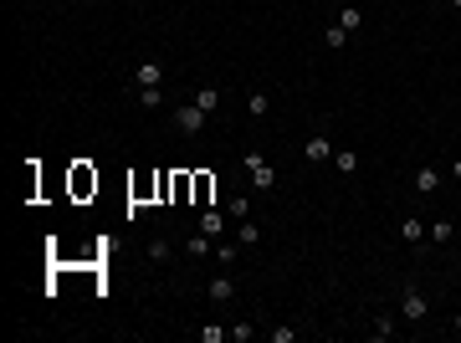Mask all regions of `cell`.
<instances>
[{"label": "cell", "mask_w": 461, "mask_h": 343, "mask_svg": "<svg viewBox=\"0 0 461 343\" xmlns=\"http://www.w3.org/2000/svg\"><path fill=\"white\" fill-rule=\"evenodd\" d=\"M400 318L405 323H426L430 318V297L420 292V287H405V292H400Z\"/></svg>", "instance_id": "6da1fadb"}, {"label": "cell", "mask_w": 461, "mask_h": 343, "mask_svg": "<svg viewBox=\"0 0 461 343\" xmlns=\"http://www.w3.org/2000/svg\"><path fill=\"white\" fill-rule=\"evenodd\" d=\"M241 164H246V179H252L256 190H272V184H277V169H272L267 159H261V154H246Z\"/></svg>", "instance_id": "7a4b0ae2"}, {"label": "cell", "mask_w": 461, "mask_h": 343, "mask_svg": "<svg viewBox=\"0 0 461 343\" xmlns=\"http://www.w3.org/2000/svg\"><path fill=\"white\" fill-rule=\"evenodd\" d=\"M205 108H195V103H180V108H175V128H180V134H200V128H205Z\"/></svg>", "instance_id": "3957f363"}, {"label": "cell", "mask_w": 461, "mask_h": 343, "mask_svg": "<svg viewBox=\"0 0 461 343\" xmlns=\"http://www.w3.org/2000/svg\"><path fill=\"white\" fill-rule=\"evenodd\" d=\"M302 159H308V164H328V159H333V143H328V134H313L308 143H302Z\"/></svg>", "instance_id": "277c9868"}, {"label": "cell", "mask_w": 461, "mask_h": 343, "mask_svg": "<svg viewBox=\"0 0 461 343\" xmlns=\"http://www.w3.org/2000/svg\"><path fill=\"white\" fill-rule=\"evenodd\" d=\"M441 179H446V175H441L436 164H420V169H415V190H420V195H436Z\"/></svg>", "instance_id": "5b68a950"}, {"label": "cell", "mask_w": 461, "mask_h": 343, "mask_svg": "<svg viewBox=\"0 0 461 343\" xmlns=\"http://www.w3.org/2000/svg\"><path fill=\"white\" fill-rule=\"evenodd\" d=\"M159 82H164L159 62H139V67H134V87H159Z\"/></svg>", "instance_id": "8992f818"}, {"label": "cell", "mask_w": 461, "mask_h": 343, "mask_svg": "<svg viewBox=\"0 0 461 343\" xmlns=\"http://www.w3.org/2000/svg\"><path fill=\"white\" fill-rule=\"evenodd\" d=\"M226 220H231L226 210H200V231H205V236H216V241L226 236Z\"/></svg>", "instance_id": "52a82bcc"}, {"label": "cell", "mask_w": 461, "mask_h": 343, "mask_svg": "<svg viewBox=\"0 0 461 343\" xmlns=\"http://www.w3.org/2000/svg\"><path fill=\"white\" fill-rule=\"evenodd\" d=\"M205 292H210V302L220 308V302H231V297H236V282H231V276H210Z\"/></svg>", "instance_id": "ba28073f"}, {"label": "cell", "mask_w": 461, "mask_h": 343, "mask_svg": "<svg viewBox=\"0 0 461 343\" xmlns=\"http://www.w3.org/2000/svg\"><path fill=\"white\" fill-rule=\"evenodd\" d=\"M210 252H216V236H205V231H195L184 241V256H210Z\"/></svg>", "instance_id": "9c48e42d"}, {"label": "cell", "mask_w": 461, "mask_h": 343, "mask_svg": "<svg viewBox=\"0 0 461 343\" xmlns=\"http://www.w3.org/2000/svg\"><path fill=\"white\" fill-rule=\"evenodd\" d=\"M400 241H410V246L426 241V226H420V216H405V220H400Z\"/></svg>", "instance_id": "30bf717a"}, {"label": "cell", "mask_w": 461, "mask_h": 343, "mask_svg": "<svg viewBox=\"0 0 461 343\" xmlns=\"http://www.w3.org/2000/svg\"><path fill=\"white\" fill-rule=\"evenodd\" d=\"M246 113H252V118H267V113H272V98H267L261 87H256V92H246Z\"/></svg>", "instance_id": "8fae6325"}, {"label": "cell", "mask_w": 461, "mask_h": 343, "mask_svg": "<svg viewBox=\"0 0 461 343\" xmlns=\"http://www.w3.org/2000/svg\"><path fill=\"white\" fill-rule=\"evenodd\" d=\"M338 26H344V31L354 36V31L364 26V10H359V6H338Z\"/></svg>", "instance_id": "7c38bea8"}, {"label": "cell", "mask_w": 461, "mask_h": 343, "mask_svg": "<svg viewBox=\"0 0 461 343\" xmlns=\"http://www.w3.org/2000/svg\"><path fill=\"white\" fill-rule=\"evenodd\" d=\"M226 216H231V220H246V216H252V195H231V200H226Z\"/></svg>", "instance_id": "4fadbf2b"}, {"label": "cell", "mask_w": 461, "mask_h": 343, "mask_svg": "<svg viewBox=\"0 0 461 343\" xmlns=\"http://www.w3.org/2000/svg\"><path fill=\"white\" fill-rule=\"evenodd\" d=\"M236 256H241V241H226V236H220V241H216V261H220V267H231Z\"/></svg>", "instance_id": "5bb4252c"}, {"label": "cell", "mask_w": 461, "mask_h": 343, "mask_svg": "<svg viewBox=\"0 0 461 343\" xmlns=\"http://www.w3.org/2000/svg\"><path fill=\"white\" fill-rule=\"evenodd\" d=\"M195 108L216 113V108H220V87H200V92H195Z\"/></svg>", "instance_id": "9a60e30c"}, {"label": "cell", "mask_w": 461, "mask_h": 343, "mask_svg": "<svg viewBox=\"0 0 461 343\" xmlns=\"http://www.w3.org/2000/svg\"><path fill=\"white\" fill-rule=\"evenodd\" d=\"M236 241H241V246H256V241H261V231H256V220H252V216L236 226Z\"/></svg>", "instance_id": "2e32d148"}, {"label": "cell", "mask_w": 461, "mask_h": 343, "mask_svg": "<svg viewBox=\"0 0 461 343\" xmlns=\"http://www.w3.org/2000/svg\"><path fill=\"white\" fill-rule=\"evenodd\" d=\"M231 338V323H210V328H200V343H226Z\"/></svg>", "instance_id": "e0dca14e"}, {"label": "cell", "mask_w": 461, "mask_h": 343, "mask_svg": "<svg viewBox=\"0 0 461 343\" xmlns=\"http://www.w3.org/2000/svg\"><path fill=\"white\" fill-rule=\"evenodd\" d=\"M323 42L333 46V51H344V46H349V31H344V26L333 21V26H328V31H323Z\"/></svg>", "instance_id": "ac0fdd59"}, {"label": "cell", "mask_w": 461, "mask_h": 343, "mask_svg": "<svg viewBox=\"0 0 461 343\" xmlns=\"http://www.w3.org/2000/svg\"><path fill=\"white\" fill-rule=\"evenodd\" d=\"M333 164H338V175H354V169H359V154H354V149H338Z\"/></svg>", "instance_id": "d6986e66"}, {"label": "cell", "mask_w": 461, "mask_h": 343, "mask_svg": "<svg viewBox=\"0 0 461 343\" xmlns=\"http://www.w3.org/2000/svg\"><path fill=\"white\" fill-rule=\"evenodd\" d=\"M426 236H430V241H436V246H446V241H451V236H456V226H451V220H436V226H430Z\"/></svg>", "instance_id": "ffe728a7"}, {"label": "cell", "mask_w": 461, "mask_h": 343, "mask_svg": "<svg viewBox=\"0 0 461 343\" xmlns=\"http://www.w3.org/2000/svg\"><path fill=\"white\" fill-rule=\"evenodd\" d=\"M394 333H400V328H394V318H390V313H379V318H374V338L385 343V338H394Z\"/></svg>", "instance_id": "44dd1931"}, {"label": "cell", "mask_w": 461, "mask_h": 343, "mask_svg": "<svg viewBox=\"0 0 461 343\" xmlns=\"http://www.w3.org/2000/svg\"><path fill=\"white\" fill-rule=\"evenodd\" d=\"M139 103L143 108H164V87H139Z\"/></svg>", "instance_id": "7402d4cb"}, {"label": "cell", "mask_w": 461, "mask_h": 343, "mask_svg": "<svg viewBox=\"0 0 461 343\" xmlns=\"http://www.w3.org/2000/svg\"><path fill=\"white\" fill-rule=\"evenodd\" d=\"M246 338H256V323H231V343H246Z\"/></svg>", "instance_id": "603a6c76"}, {"label": "cell", "mask_w": 461, "mask_h": 343, "mask_svg": "<svg viewBox=\"0 0 461 343\" xmlns=\"http://www.w3.org/2000/svg\"><path fill=\"white\" fill-rule=\"evenodd\" d=\"M149 261H169V241H164V236H154V241H149Z\"/></svg>", "instance_id": "cb8c5ba5"}, {"label": "cell", "mask_w": 461, "mask_h": 343, "mask_svg": "<svg viewBox=\"0 0 461 343\" xmlns=\"http://www.w3.org/2000/svg\"><path fill=\"white\" fill-rule=\"evenodd\" d=\"M446 175H451V179L461 184V159H451V169H446Z\"/></svg>", "instance_id": "d4e9b609"}, {"label": "cell", "mask_w": 461, "mask_h": 343, "mask_svg": "<svg viewBox=\"0 0 461 343\" xmlns=\"http://www.w3.org/2000/svg\"><path fill=\"white\" fill-rule=\"evenodd\" d=\"M451 328H456V338H461V313H456V323H451Z\"/></svg>", "instance_id": "484cf974"}, {"label": "cell", "mask_w": 461, "mask_h": 343, "mask_svg": "<svg viewBox=\"0 0 461 343\" xmlns=\"http://www.w3.org/2000/svg\"><path fill=\"white\" fill-rule=\"evenodd\" d=\"M446 6H451V10H461V0H446Z\"/></svg>", "instance_id": "4316f807"}]
</instances>
